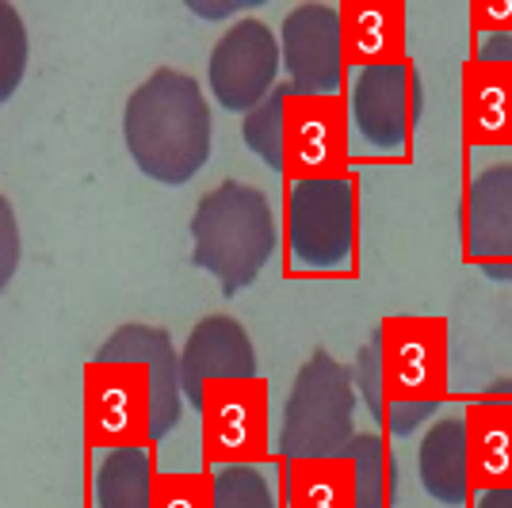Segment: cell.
Returning <instances> with one entry per match:
<instances>
[{
	"label": "cell",
	"instance_id": "1",
	"mask_svg": "<svg viewBox=\"0 0 512 508\" xmlns=\"http://www.w3.org/2000/svg\"><path fill=\"white\" fill-rule=\"evenodd\" d=\"M123 142L153 184L180 188L211 161V104L192 73L153 69L127 96Z\"/></svg>",
	"mask_w": 512,
	"mask_h": 508
},
{
	"label": "cell",
	"instance_id": "2",
	"mask_svg": "<svg viewBox=\"0 0 512 508\" xmlns=\"http://www.w3.org/2000/svg\"><path fill=\"white\" fill-rule=\"evenodd\" d=\"M188 230H192V264L214 276L226 298L253 287L279 249L272 199L245 180L214 184L195 203Z\"/></svg>",
	"mask_w": 512,
	"mask_h": 508
},
{
	"label": "cell",
	"instance_id": "3",
	"mask_svg": "<svg viewBox=\"0 0 512 508\" xmlns=\"http://www.w3.org/2000/svg\"><path fill=\"white\" fill-rule=\"evenodd\" d=\"M356 405L360 394L352 386V367H344L329 348H314L287 390L272 455L283 463L341 455L356 436Z\"/></svg>",
	"mask_w": 512,
	"mask_h": 508
},
{
	"label": "cell",
	"instance_id": "4",
	"mask_svg": "<svg viewBox=\"0 0 512 508\" xmlns=\"http://www.w3.org/2000/svg\"><path fill=\"white\" fill-rule=\"evenodd\" d=\"M360 249L356 176L295 180L287 191V253L291 272H352Z\"/></svg>",
	"mask_w": 512,
	"mask_h": 508
},
{
	"label": "cell",
	"instance_id": "5",
	"mask_svg": "<svg viewBox=\"0 0 512 508\" xmlns=\"http://www.w3.org/2000/svg\"><path fill=\"white\" fill-rule=\"evenodd\" d=\"M348 100V123L367 153L409 157L413 123L421 111V73L413 62L356 69Z\"/></svg>",
	"mask_w": 512,
	"mask_h": 508
},
{
	"label": "cell",
	"instance_id": "6",
	"mask_svg": "<svg viewBox=\"0 0 512 508\" xmlns=\"http://www.w3.org/2000/svg\"><path fill=\"white\" fill-rule=\"evenodd\" d=\"M383 413L402 402H448V321L386 318L379 329Z\"/></svg>",
	"mask_w": 512,
	"mask_h": 508
},
{
	"label": "cell",
	"instance_id": "7",
	"mask_svg": "<svg viewBox=\"0 0 512 508\" xmlns=\"http://www.w3.org/2000/svg\"><path fill=\"white\" fill-rule=\"evenodd\" d=\"M279 58L291 96H344V35L341 4L306 0L279 23Z\"/></svg>",
	"mask_w": 512,
	"mask_h": 508
},
{
	"label": "cell",
	"instance_id": "8",
	"mask_svg": "<svg viewBox=\"0 0 512 508\" xmlns=\"http://www.w3.org/2000/svg\"><path fill=\"white\" fill-rule=\"evenodd\" d=\"M203 459L211 466L264 463L272 455L268 421V382H211L199 398Z\"/></svg>",
	"mask_w": 512,
	"mask_h": 508
},
{
	"label": "cell",
	"instance_id": "9",
	"mask_svg": "<svg viewBox=\"0 0 512 508\" xmlns=\"http://www.w3.org/2000/svg\"><path fill=\"white\" fill-rule=\"evenodd\" d=\"M279 73H283L279 31H272L256 16H241L237 23H230L207 58V85L214 100L237 115L268 100V92L279 85Z\"/></svg>",
	"mask_w": 512,
	"mask_h": 508
},
{
	"label": "cell",
	"instance_id": "10",
	"mask_svg": "<svg viewBox=\"0 0 512 508\" xmlns=\"http://www.w3.org/2000/svg\"><path fill=\"white\" fill-rule=\"evenodd\" d=\"M348 100L344 96H291L283 115V176L318 180L348 172Z\"/></svg>",
	"mask_w": 512,
	"mask_h": 508
},
{
	"label": "cell",
	"instance_id": "11",
	"mask_svg": "<svg viewBox=\"0 0 512 508\" xmlns=\"http://www.w3.org/2000/svg\"><path fill=\"white\" fill-rule=\"evenodd\" d=\"M88 444H150V375L142 363H88L85 371Z\"/></svg>",
	"mask_w": 512,
	"mask_h": 508
},
{
	"label": "cell",
	"instance_id": "12",
	"mask_svg": "<svg viewBox=\"0 0 512 508\" xmlns=\"http://www.w3.org/2000/svg\"><path fill=\"white\" fill-rule=\"evenodd\" d=\"M463 260L512 283V157L490 161L463 191Z\"/></svg>",
	"mask_w": 512,
	"mask_h": 508
},
{
	"label": "cell",
	"instance_id": "13",
	"mask_svg": "<svg viewBox=\"0 0 512 508\" xmlns=\"http://www.w3.org/2000/svg\"><path fill=\"white\" fill-rule=\"evenodd\" d=\"M92 363H142L150 375V444H161L176 432L184 417V390H180V352L169 329L127 321L96 348Z\"/></svg>",
	"mask_w": 512,
	"mask_h": 508
},
{
	"label": "cell",
	"instance_id": "14",
	"mask_svg": "<svg viewBox=\"0 0 512 508\" xmlns=\"http://www.w3.org/2000/svg\"><path fill=\"white\" fill-rule=\"evenodd\" d=\"M463 134L478 149H512V35L482 39L463 69Z\"/></svg>",
	"mask_w": 512,
	"mask_h": 508
},
{
	"label": "cell",
	"instance_id": "15",
	"mask_svg": "<svg viewBox=\"0 0 512 508\" xmlns=\"http://www.w3.org/2000/svg\"><path fill=\"white\" fill-rule=\"evenodd\" d=\"M260 379V360L249 329L234 314H207L192 325L180 348V390L184 402L199 409V398L211 382Z\"/></svg>",
	"mask_w": 512,
	"mask_h": 508
},
{
	"label": "cell",
	"instance_id": "16",
	"mask_svg": "<svg viewBox=\"0 0 512 508\" xmlns=\"http://www.w3.org/2000/svg\"><path fill=\"white\" fill-rule=\"evenodd\" d=\"M417 482L425 497L440 508H470V459H467V417L463 409L436 413L417 444Z\"/></svg>",
	"mask_w": 512,
	"mask_h": 508
},
{
	"label": "cell",
	"instance_id": "17",
	"mask_svg": "<svg viewBox=\"0 0 512 508\" xmlns=\"http://www.w3.org/2000/svg\"><path fill=\"white\" fill-rule=\"evenodd\" d=\"M406 27L409 12L402 0H348L341 4L344 62L356 69L409 62Z\"/></svg>",
	"mask_w": 512,
	"mask_h": 508
},
{
	"label": "cell",
	"instance_id": "18",
	"mask_svg": "<svg viewBox=\"0 0 512 508\" xmlns=\"http://www.w3.org/2000/svg\"><path fill=\"white\" fill-rule=\"evenodd\" d=\"M467 417V459L470 489L512 486V398L478 394L463 405Z\"/></svg>",
	"mask_w": 512,
	"mask_h": 508
},
{
	"label": "cell",
	"instance_id": "19",
	"mask_svg": "<svg viewBox=\"0 0 512 508\" xmlns=\"http://www.w3.org/2000/svg\"><path fill=\"white\" fill-rule=\"evenodd\" d=\"M153 486H157L153 444L92 451V474H88L92 508H153Z\"/></svg>",
	"mask_w": 512,
	"mask_h": 508
},
{
	"label": "cell",
	"instance_id": "20",
	"mask_svg": "<svg viewBox=\"0 0 512 508\" xmlns=\"http://www.w3.org/2000/svg\"><path fill=\"white\" fill-rule=\"evenodd\" d=\"M287 508H356L352 463L344 455L287 463Z\"/></svg>",
	"mask_w": 512,
	"mask_h": 508
},
{
	"label": "cell",
	"instance_id": "21",
	"mask_svg": "<svg viewBox=\"0 0 512 508\" xmlns=\"http://www.w3.org/2000/svg\"><path fill=\"white\" fill-rule=\"evenodd\" d=\"M211 508H283L279 505V470L264 463L211 466Z\"/></svg>",
	"mask_w": 512,
	"mask_h": 508
},
{
	"label": "cell",
	"instance_id": "22",
	"mask_svg": "<svg viewBox=\"0 0 512 508\" xmlns=\"http://www.w3.org/2000/svg\"><path fill=\"white\" fill-rule=\"evenodd\" d=\"M352 463L356 508H390L394 501V459L383 432H356L341 451Z\"/></svg>",
	"mask_w": 512,
	"mask_h": 508
},
{
	"label": "cell",
	"instance_id": "23",
	"mask_svg": "<svg viewBox=\"0 0 512 508\" xmlns=\"http://www.w3.org/2000/svg\"><path fill=\"white\" fill-rule=\"evenodd\" d=\"M287 100H291V88H287V81H279L268 92V100H260L253 111L241 115V142L279 176H283V115H287Z\"/></svg>",
	"mask_w": 512,
	"mask_h": 508
},
{
	"label": "cell",
	"instance_id": "24",
	"mask_svg": "<svg viewBox=\"0 0 512 508\" xmlns=\"http://www.w3.org/2000/svg\"><path fill=\"white\" fill-rule=\"evenodd\" d=\"M27 58H31L27 23L8 0H0V104H8L20 92Z\"/></svg>",
	"mask_w": 512,
	"mask_h": 508
},
{
	"label": "cell",
	"instance_id": "25",
	"mask_svg": "<svg viewBox=\"0 0 512 508\" xmlns=\"http://www.w3.org/2000/svg\"><path fill=\"white\" fill-rule=\"evenodd\" d=\"M153 508H211V486L203 474H157Z\"/></svg>",
	"mask_w": 512,
	"mask_h": 508
},
{
	"label": "cell",
	"instance_id": "26",
	"mask_svg": "<svg viewBox=\"0 0 512 508\" xmlns=\"http://www.w3.org/2000/svg\"><path fill=\"white\" fill-rule=\"evenodd\" d=\"M352 386L360 394V402L367 405V413L375 417V424H383V371H379V333H371V340L360 348V356L352 363Z\"/></svg>",
	"mask_w": 512,
	"mask_h": 508
},
{
	"label": "cell",
	"instance_id": "27",
	"mask_svg": "<svg viewBox=\"0 0 512 508\" xmlns=\"http://www.w3.org/2000/svg\"><path fill=\"white\" fill-rule=\"evenodd\" d=\"M20 256H23L20 218H16V207L0 195V295L12 283V276L20 272Z\"/></svg>",
	"mask_w": 512,
	"mask_h": 508
},
{
	"label": "cell",
	"instance_id": "28",
	"mask_svg": "<svg viewBox=\"0 0 512 508\" xmlns=\"http://www.w3.org/2000/svg\"><path fill=\"white\" fill-rule=\"evenodd\" d=\"M470 23L482 39L490 35H512V0H478L470 8Z\"/></svg>",
	"mask_w": 512,
	"mask_h": 508
},
{
	"label": "cell",
	"instance_id": "29",
	"mask_svg": "<svg viewBox=\"0 0 512 508\" xmlns=\"http://www.w3.org/2000/svg\"><path fill=\"white\" fill-rule=\"evenodd\" d=\"M249 4H237V0H222V4H203V0H188V12H195L199 20H230L234 12H245Z\"/></svg>",
	"mask_w": 512,
	"mask_h": 508
},
{
	"label": "cell",
	"instance_id": "30",
	"mask_svg": "<svg viewBox=\"0 0 512 508\" xmlns=\"http://www.w3.org/2000/svg\"><path fill=\"white\" fill-rule=\"evenodd\" d=\"M474 508H512V486L474 493Z\"/></svg>",
	"mask_w": 512,
	"mask_h": 508
},
{
	"label": "cell",
	"instance_id": "31",
	"mask_svg": "<svg viewBox=\"0 0 512 508\" xmlns=\"http://www.w3.org/2000/svg\"><path fill=\"white\" fill-rule=\"evenodd\" d=\"M482 394H490V398H512V375H505V379H493Z\"/></svg>",
	"mask_w": 512,
	"mask_h": 508
}]
</instances>
